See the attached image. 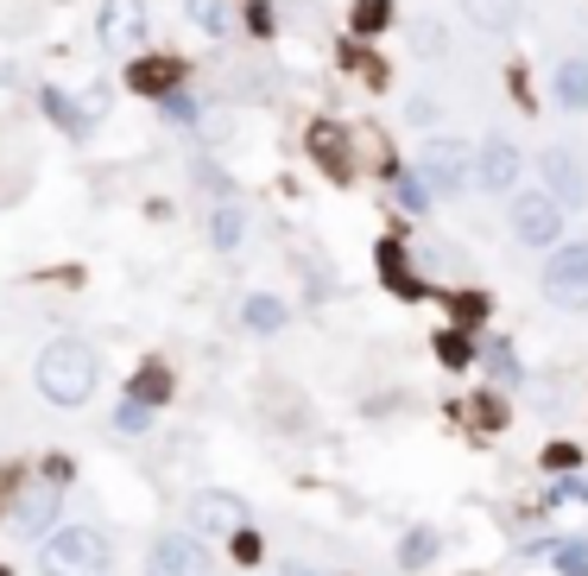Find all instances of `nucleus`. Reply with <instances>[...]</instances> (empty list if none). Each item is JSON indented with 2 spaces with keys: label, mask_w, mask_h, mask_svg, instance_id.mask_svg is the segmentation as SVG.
I'll use <instances>...</instances> for the list:
<instances>
[{
  "label": "nucleus",
  "mask_w": 588,
  "mask_h": 576,
  "mask_svg": "<svg viewBox=\"0 0 588 576\" xmlns=\"http://www.w3.org/2000/svg\"><path fill=\"white\" fill-rule=\"evenodd\" d=\"M96 380H101V361L89 342L77 336H58V342H45V355H39V393L51 399V406H82V399L96 393Z\"/></svg>",
  "instance_id": "f257e3e1"
},
{
  "label": "nucleus",
  "mask_w": 588,
  "mask_h": 576,
  "mask_svg": "<svg viewBox=\"0 0 588 576\" xmlns=\"http://www.w3.org/2000/svg\"><path fill=\"white\" fill-rule=\"evenodd\" d=\"M45 576H108L115 551H108V538L96 526H63V533L45 538Z\"/></svg>",
  "instance_id": "f03ea898"
},
{
  "label": "nucleus",
  "mask_w": 588,
  "mask_h": 576,
  "mask_svg": "<svg viewBox=\"0 0 588 576\" xmlns=\"http://www.w3.org/2000/svg\"><path fill=\"white\" fill-rule=\"evenodd\" d=\"M545 299L557 311H588V241H569L545 260Z\"/></svg>",
  "instance_id": "7ed1b4c3"
},
{
  "label": "nucleus",
  "mask_w": 588,
  "mask_h": 576,
  "mask_svg": "<svg viewBox=\"0 0 588 576\" xmlns=\"http://www.w3.org/2000/svg\"><path fill=\"white\" fill-rule=\"evenodd\" d=\"M146 26H153V13H146V0H108L96 13V39H101V51H139L146 45Z\"/></svg>",
  "instance_id": "20e7f679"
},
{
  "label": "nucleus",
  "mask_w": 588,
  "mask_h": 576,
  "mask_svg": "<svg viewBox=\"0 0 588 576\" xmlns=\"http://www.w3.org/2000/svg\"><path fill=\"white\" fill-rule=\"evenodd\" d=\"M418 178L431 184L437 197H455V191L469 184V146H462V139H424V153H418Z\"/></svg>",
  "instance_id": "39448f33"
},
{
  "label": "nucleus",
  "mask_w": 588,
  "mask_h": 576,
  "mask_svg": "<svg viewBox=\"0 0 588 576\" xmlns=\"http://www.w3.org/2000/svg\"><path fill=\"white\" fill-rule=\"evenodd\" d=\"M512 235L526 241V247H557V235H564V209H557L545 191H519V203H512Z\"/></svg>",
  "instance_id": "423d86ee"
},
{
  "label": "nucleus",
  "mask_w": 588,
  "mask_h": 576,
  "mask_svg": "<svg viewBox=\"0 0 588 576\" xmlns=\"http://www.w3.org/2000/svg\"><path fill=\"white\" fill-rule=\"evenodd\" d=\"M538 165H545V197L557 203V209H582V203H588V172H582V159H576L569 146H550Z\"/></svg>",
  "instance_id": "0eeeda50"
},
{
  "label": "nucleus",
  "mask_w": 588,
  "mask_h": 576,
  "mask_svg": "<svg viewBox=\"0 0 588 576\" xmlns=\"http://www.w3.org/2000/svg\"><path fill=\"white\" fill-rule=\"evenodd\" d=\"M190 526L196 533H209V538H228L247 526V500L228 495V488H203V495L190 500Z\"/></svg>",
  "instance_id": "6e6552de"
},
{
  "label": "nucleus",
  "mask_w": 588,
  "mask_h": 576,
  "mask_svg": "<svg viewBox=\"0 0 588 576\" xmlns=\"http://www.w3.org/2000/svg\"><path fill=\"white\" fill-rule=\"evenodd\" d=\"M469 178L481 184V191H493V197H507L512 184H519V146H512V139H488L469 159Z\"/></svg>",
  "instance_id": "1a4fd4ad"
},
{
  "label": "nucleus",
  "mask_w": 588,
  "mask_h": 576,
  "mask_svg": "<svg viewBox=\"0 0 588 576\" xmlns=\"http://www.w3.org/2000/svg\"><path fill=\"white\" fill-rule=\"evenodd\" d=\"M146 576H209V557H203V545L184 533H165L153 545V557H146Z\"/></svg>",
  "instance_id": "9d476101"
},
{
  "label": "nucleus",
  "mask_w": 588,
  "mask_h": 576,
  "mask_svg": "<svg viewBox=\"0 0 588 576\" xmlns=\"http://www.w3.org/2000/svg\"><path fill=\"white\" fill-rule=\"evenodd\" d=\"M462 13H469L474 32H488V39H507L519 13H526V0H462Z\"/></svg>",
  "instance_id": "9b49d317"
},
{
  "label": "nucleus",
  "mask_w": 588,
  "mask_h": 576,
  "mask_svg": "<svg viewBox=\"0 0 588 576\" xmlns=\"http://www.w3.org/2000/svg\"><path fill=\"white\" fill-rule=\"evenodd\" d=\"M58 514V488H39V495H20L13 500V533H45Z\"/></svg>",
  "instance_id": "f8f14e48"
},
{
  "label": "nucleus",
  "mask_w": 588,
  "mask_h": 576,
  "mask_svg": "<svg viewBox=\"0 0 588 576\" xmlns=\"http://www.w3.org/2000/svg\"><path fill=\"white\" fill-rule=\"evenodd\" d=\"M550 89H557L564 108H588V58H564L557 77H550Z\"/></svg>",
  "instance_id": "ddd939ff"
},
{
  "label": "nucleus",
  "mask_w": 588,
  "mask_h": 576,
  "mask_svg": "<svg viewBox=\"0 0 588 576\" xmlns=\"http://www.w3.org/2000/svg\"><path fill=\"white\" fill-rule=\"evenodd\" d=\"M190 26L209 32V39H228L235 32V0H190Z\"/></svg>",
  "instance_id": "4468645a"
},
{
  "label": "nucleus",
  "mask_w": 588,
  "mask_h": 576,
  "mask_svg": "<svg viewBox=\"0 0 588 576\" xmlns=\"http://www.w3.org/2000/svg\"><path fill=\"white\" fill-rule=\"evenodd\" d=\"M241 323H247L254 336H278V330H285V304L266 299V292H254V299L241 304Z\"/></svg>",
  "instance_id": "2eb2a0df"
},
{
  "label": "nucleus",
  "mask_w": 588,
  "mask_h": 576,
  "mask_svg": "<svg viewBox=\"0 0 588 576\" xmlns=\"http://www.w3.org/2000/svg\"><path fill=\"white\" fill-rule=\"evenodd\" d=\"M127 82H134L139 96H165V89H177V64L165 58H146V64H134V70H127Z\"/></svg>",
  "instance_id": "dca6fc26"
},
{
  "label": "nucleus",
  "mask_w": 588,
  "mask_h": 576,
  "mask_svg": "<svg viewBox=\"0 0 588 576\" xmlns=\"http://www.w3.org/2000/svg\"><path fill=\"white\" fill-rule=\"evenodd\" d=\"M399 209H405V216H431V203H437V191L424 178H418V172H399Z\"/></svg>",
  "instance_id": "f3484780"
},
{
  "label": "nucleus",
  "mask_w": 588,
  "mask_h": 576,
  "mask_svg": "<svg viewBox=\"0 0 588 576\" xmlns=\"http://www.w3.org/2000/svg\"><path fill=\"white\" fill-rule=\"evenodd\" d=\"M431 557H437V533H431V526H418V533L399 538V564H405V570H424Z\"/></svg>",
  "instance_id": "a211bd4d"
},
{
  "label": "nucleus",
  "mask_w": 588,
  "mask_h": 576,
  "mask_svg": "<svg viewBox=\"0 0 588 576\" xmlns=\"http://www.w3.org/2000/svg\"><path fill=\"white\" fill-rule=\"evenodd\" d=\"M165 393H171V374H165V368H146V374L134 380V393H127V399H139V406H158Z\"/></svg>",
  "instance_id": "6ab92c4d"
},
{
  "label": "nucleus",
  "mask_w": 588,
  "mask_h": 576,
  "mask_svg": "<svg viewBox=\"0 0 588 576\" xmlns=\"http://www.w3.org/2000/svg\"><path fill=\"white\" fill-rule=\"evenodd\" d=\"M209 241H216V247H235L241 241V209L235 203H222L216 216H209Z\"/></svg>",
  "instance_id": "aec40b11"
},
{
  "label": "nucleus",
  "mask_w": 588,
  "mask_h": 576,
  "mask_svg": "<svg viewBox=\"0 0 588 576\" xmlns=\"http://www.w3.org/2000/svg\"><path fill=\"white\" fill-rule=\"evenodd\" d=\"M550 557H557V570L564 576H588V538H564Z\"/></svg>",
  "instance_id": "412c9836"
},
{
  "label": "nucleus",
  "mask_w": 588,
  "mask_h": 576,
  "mask_svg": "<svg viewBox=\"0 0 588 576\" xmlns=\"http://www.w3.org/2000/svg\"><path fill=\"white\" fill-rule=\"evenodd\" d=\"M158 108H165V115H171L177 127H190V120L203 115V101H196V96H184V89H165V96H158Z\"/></svg>",
  "instance_id": "4be33fe9"
},
{
  "label": "nucleus",
  "mask_w": 588,
  "mask_h": 576,
  "mask_svg": "<svg viewBox=\"0 0 588 576\" xmlns=\"http://www.w3.org/2000/svg\"><path fill=\"white\" fill-rule=\"evenodd\" d=\"M437 355H443V368H469V361H474V342L462 336V330H450V336H437Z\"/></svg>",
  "instance_id": "5701e85b"
},
{
  "label": "nucleus",
  "mask_w": 588,
  "mask_h": 576,
  "mask_svg": "<svg viewBox=\"0 0 588 576\" xmlns=\"http://www.w3.org/2000/svg\"><path fill=\"white\" fill-rule=\"evenodd\" d=\"M153 424V406H139V399H120V412H115V431H127V438H139Z\"/></svg>",
  "instance_id": "b1692460"
},
{
  "label": "nucleus",
  "mask_w": 588,
  "mask_h": 576,
  "mask_svg": "<svg viewBox=\"0 0 588 576\" xmlns=\"http://www.w3.org/2000/svg\"><path fill=\"white\" fill-rule=\"evenodd\" d=\"M311 153H323V159L342 172V134H335L330 120H323V127H311Z\"/></svg>",
  "instance_id": "393cba45"
},
{
  "label": "nucleus",
  "mask_w": 588,
  "mask_h": 576,
  "mask_svg": "<svg viewBox=\"0 0 588 576\" xmlns=\"http://www.w3.org/2000/svg\"><path fill=\"white\" fill-rule=\"evenodd\" d=\"M386 20H392L386 0H361V7H354V32H380Z\"/></svg>",
  "instance_id": "a878e982"
},
{
  "label": "nucleus",
  "mask_w": 588,
  "mask_h": 576,
  "mask_svg": "<svg viewBox=\"0 0 588 576\" xmlns=\"http://www.w3.org/2000/svg\"><path fill=\"white\" fill-rule=\"evenodd\" d=\"M228 538H235V557H241V564H259V538L247 533V526H241V533H228Z\"/></svg>",
  "instance_id": "bb28decb"
},
{
  "label": "nucleus",
  "mask_w": 588,
  "mask_h": 576,
  "mask_svg": "<svg viewBox=\"0 0 588 576\" xmlns=\"http://www.w3.org/2000/svg\"><path fill=\"white\" fill-rule=\"evenodd\" d=\"M488 318V299H481V292H469V299H462V323H481Z\"/></svg>",
  "instance_id": "cd10ccee"
},
{
  "label": "nucleus",
  "mask_w": 588,
  "mask_h": 576,
  "mask_svg": "<svg viewBox=\"0 0 588 576\" xmlns=\"http://www.w3.org/2000/svg\"><path fill=\"white\" fill-rule=\"evenodd\" d=\"M545 462H550V469H569V462H576V450H564V443H550V450H545Z\"/></svg>",
  "instance_id": "c85d7f7f"
},
{
  "label": "nucleus",
  "mask_w": 588,
  "mask_h": 576,
  "mask_svg": "<svg viewBox=\"0 0 588 576\" xmlns=\"http://www.w3.org/2000/svg\"><path fill=\"white\" fill-rule=\"evenodd\" d=\"M45 476H51V488H58V481H70V457H51V462H45Z\"/></svg>",
  "instance_id": "c756f323"
},
{
  "label": "nucleus",
  "mask_w": 588,
  "mask_h": 576,
  "mask_svg": "<svg viewBox=\"0 0 588 576\" xmlns=\"http://www.w3.org/2000/svg\"><path fill=\"white\" fill-rule=\"evenodd\" d=\"M278 576H335V570H316V564H278Z\"/></svg>",
  "instance_id": "7c9ffc66"
},
{
  "label": "nucleus",
  "mask_w": 588,
  "mask_h": 576,
  "mask_svg": "<svg viewBox=\"0 0 588 576\" xmlns=\"http://www.w3.org/2000/svg\"><path fill=\"white\" fill-rule=\"evenodd\" d=\"M0 576H13V570H0Z\"/></svg>",
  "instance_id": "2f4dec72"
}]
</instances>
